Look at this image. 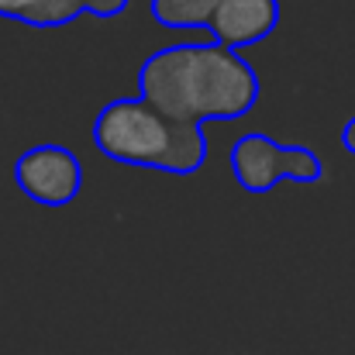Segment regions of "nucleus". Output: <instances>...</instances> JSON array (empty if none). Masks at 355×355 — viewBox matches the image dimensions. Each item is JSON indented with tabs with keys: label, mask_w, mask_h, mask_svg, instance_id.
<instances>
[{
	"label": "nucleus",
	"mask_w": 355,
	"mask_h": 355,
	"mask_svg": "<svg viewBox=\"0 0 355 355\" xmlns=\"http://www.w3.org/2000/svg\"><path fill=\"white\" fill-rule=\"evenodd\" d=\"M138 97L200 128L204 121L245 118L259 101V76L218 42L166 45L138 66Z\"/></svg>",
	"instance_id": "nucleus-1"
},
{
	"label": "nucleus",
	"mask_w": 355,
	"mask_h": 355,
	"mask_svg": "<svg viewBox=\"0 0 355 355\" xmlns=\"http://www.w3.org/2000/svg\"><path fill=\"white\" fill-rule=\"evenodd\" d=\"M128 7H131V0H87V14L90 17H101V21L121 17Z\"/></svg>",
	"instance_id": "nucleus-8"
},
{
	"label": "nucleus",
	"mask_w": 355,
	"mask_h": 355,
	"mask_svg": "<svg viewBox=\"0 0 355 355\" xmlns=\"http://www.w3.org/2000/svg\"><path fill=\"white\" fill-rule=\"evenodd\" d=\"M221 0H152L148 14L155 24L173 31H204L214 24Z\"/></svg>",
	"instance_id": "nucleus-7"
},
{
	"label": "nucleus",
	"mask_w": 355,
	"mask_h": 355,
	"mask_svg": "<svg viewBox=\"0 0 355 355\" xmlns=\"http://www.w3.org/2000/svg\"><path fill=\"white\" fill-rule=\"evenodd\" d=\"M94 145L121 166L190 176L207 162L204 128L176 121L141 97H121L94 118Z\"/></svg>",
	"instance_id": "nucleus-2"
},
{
	"label": "nucleus",
	"mask_w": 355,
	"mask_h": 355,
	"mask_svg": "<svg viewBox=\"0 0 355 355\" xmlns=\"http://www.w3.org/2000/svg\"><path fill=\"white\" fill-rule=\"evenodd\" d=\"M14 183L42 207H69L83 190V166L62 145H35L17 155Z\"/></svg>",
	"instance_id": "nucleus-4"
},
{
	"label": "nucleus",
	"mask_w": 355,
	"mask_h": 355,
	"mask_svg": "<svg viewBox=\"0 0 355 355\" xmlns=\"http://www.w3.org/2000/svg\"><path fill=\"white\" fill-rule=\"evenodd\" d=\"M279 24V0H221L211 35L225 49H245L266 42Z\"/></svg>",
	"instance_id": "nucleus-5"
},
{
	"label": "nucleus",
	"mask_w": 355,
	"mask_h": 355,
	"mask_svg": "<svg viewBox=\"0 0 355 355\" xmlns=\"http://www.w3.org/2000/svg\"><path fill=\"white\" fill-rule=\"evenodd\" d=\"M87 14V0H0V17L28 28H62Z\"/></svg>",
	"instance_id": "nucleus-6"
},
{
	"label": "nucleus",
	"mask_w": 355,
	"mask_h": 355,
	"mask_svg": "<svg viewBox=\"0 0 355 355\" xmlns=\"http://www.w3.org/2000/svg\"><path fill=\"white\" fill-rule=\"evenodd\" d=\"M232 173L238 187L248 193H269L283 180L293 183H321L324 162L318 152L300 145H279L262 131H248L232 145Z\"/></svg>",
	"instance_id": "nucleus-3"
},
{
	"label": "nucleus",
	"mask_w": 355,
	"mask_h": 355,
	"mask_svg": "<svg viewBox=\"0 0 355 355\" xmlns=\"http://www.w3.org/2000/svg\"><path fill=\"white\" fill-rule=\"evenodd\" d=\"M342 148H345L349 155H355V118H349L345 128H342Z\"/></svg>",
	"instance_id": "nucleus-9"
}]
</instances>
